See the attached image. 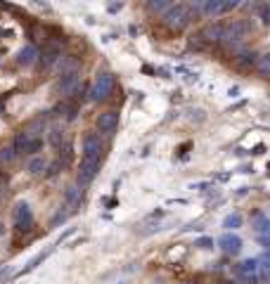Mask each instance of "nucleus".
<instances>
[{
	"label": "nucleus",
	"instance_id": "6",
	"mask_svg": "<svg viewBox=\"0 0 270 284\" xmlns=\"http://www.w3.org/2000/svg\"><path fill=\"white\" fill-rule=\"evenodd\" d=\"M97 171H100V159H88V156H83L81 161V171H79V185H88L95 176H97Z\"/></svg>",
	"mask_w": 270,
	"mask_h": 284
},
{
	"label": "nucleus",
	"instance_id": "7",
	"mask_svg": "<svg viewBox=\"0 0 270 284\" xmlns=\"http://www.w3.org/2000/svg\"><path fill=\"white\" fill-rule=\"evenodd\" d=\"M83 156H88V159H100L102 156V140L97 133H88V135L83 137Z\"/></svg>",
	"mask_w": 270,
	"mask_h": 284
},
{
	"label": "nucleus",
	"instance_id": "9",
	"mask_svg": "<svg viewBox=\"0 0 270 284\" xmlns=\"http://www.w3.org/2000/svg\"><path fill=\"white\" fill-rule=\"evenodd\" d=\"M240 2H218V0H209V2H202V7H199V12L209 14V17H216V14H223V12H230V10H235Z\"/></svg>",
	"mask_w": 270,
	"mask_h": 284
},
{
	"label": "nucleus",
	"instance_id": "5",
	"mask_svg": "<svg viewBox=\"0 0 270 284\" xmlns=\"http://www.w3.org/2000/svg\"><path fill=\"white\" fill-rule=\"evenodd\" d=\"M14 223L19 230H31L33 228V213H31V206L27 202H19L14 208Z\"/></svg>",
	"mask_w": 270,
	"mask_h": 284
},
{
	"label": "nucleus",
	"instance_id": "13",
	"mask_svg": "<svg viewBox=\"0 0 270 284\" xmlns=\"http://www.w3.org/2000/svg\"><path fill=\"white\" fill-rule=\"evenodd\" d=\"M59 69H62V76L64 74H71V71H79V64H81V59L76 57V54H69V57H59Z\"/></svg>",
	"mask_w": 270,
	"mask_h": 284
},
{
	"label": "nucleus",
	"instance_id": "17",
	"mask_svg": "<svg viewBox=\"0 0 270 284\" xmlns=\"http://www.w3.org/2000/svg\"><path fill=\"white\" fill-rule=\"evenodd\" d=\"M48 254H50V251H43V254H38V256L33 258V260H31V263H28V265H27V268H24L22 272H19V275H24V272H31L33 268H36V265H38V263H43V260L48 258Z\"/></svg>",
	"mask_w": 270,
	"mask_h": 284
},
{
	"label": "nucleus",
	"instance_id": "1",
	"mask_svg": "<svg viewBox=\"0 0 270 284\" xmlns=\"http://www.w3.org/2000/svg\"><path fill=\"white\" fill-rule=\"evenodd\" d=\"M111 90H114V76L111 74H100L97 81L93 83V88H90V93H88V100L90 102H105L111 95Z\"/></svg>",
	"mask_w": 270,
	"mask_h": 284
},
{
	"label": "nucleus",
	"instance_id": "20",
	"mask_svg": "<svg viewBox=\"0 0 270 284\" xmlns=\"http://www.w3.org/2000/svg\"><path fill=\"white\" fill-rule=\"evenodd\" d=\"M168 7H171V5H168V2H149L147 5V10L149 12H168Z\"/></svg>",
	"mask_w": 270,
	"mask_h": 284
},
{
	"label": "nucleus",
	"instance_id": "2",
	"mask_svg": "<svg viewBox=\"0 0 270 284\" xmlns=\"http://www.w3.org/2000/svg\"><path fill=\"white\" fill-rule=\"evenodd\" d=\"M246 33H249V24L244 19H232L230 24H223V41L230 45L242 43Z\"/></svg>",
	"mask_w": 270,
	"mask_h": 284
},
{
	"label": "nucleus",
	"instance_id": "18",
	"mask_svg": "<svg viewBox=\"0 0 270 284\" xmlns=\"http://www.w3.org/2000/svg\"><path fill=\"white\" fill-rule=\"evenodd\" d=\"M50 142H53L54 147L59 149V147H62V142H64V133H62L59 128H54V130H50Z\"/></svg>",
	"mask_w": 270,
	"mask_h": 284
},
{
	"label": "nucleus",
	"instance_id": "8",
	"mask_svg": "<svg viewBox=\"0 0 270 284\" xmlns=\"http://www.w3.org/2000/svg\"><path fill=\"white\" fill-rule=\"evenodd\" d=\"M79 85H81V76H79V71H71V74H64L62 78H59V85H57V90L59 95H74L79 90Z\"/></svg>",
	"mask_w": 270,
	"mask_h": 284
},
{
	"label": "nucleus",
	"instance_id": "26",
	"mask_svg": "<svg viewBox=\"0 0 270 284\" xmlns=\"http://www.w3.org/2000/svg\"><path fill=\"white\" fill-rule=\"evenodd\" d=\"M116 284H128V282H126V280H123V282H116Z\"/></svg>",
	"mask_w": 270,
	"mask_h": 284
},
{
	"label": "nucleus",
	"instance_id": "23",
	"mask_svg": "<svg viewBox=\"0 0 270 284\" xmlns=\"http://www.w3.org/2000/svg\"><path fill=\"white\" fill-rule=\"evenodd\" d=\"M242 272H244V275L256 272V260H244V263H242Z\"/></svg>",
	"mask_w": 270,
	"mask_h": 284
},
{
	"label": "nucleus",
	"instance_id": "27",
	"mask_svg": "<svg viewBox=\"0 0 270 284\" xmlns=\"http://www.w3.org/2000/svg\"><path fill=\"white\" fill-rule=\"evenodd\" d=\"M0 232H2V225H0Z\"/></svg>",
	"mask_w": 270,
	"mask_h": 284
},
{
	"label": "nucleus",
	"instance_id": "16",
	"mask_svg": "<svg viewBox=\"0 0 270 284\" xmlns=\"http://www.w3.org/2000/svg\"><path fill=\"white\" fill-rule=\"evenodd\" d=\"M43 168H45V159H43V156H33V159L28 161V171H31L33 176H36V173H41Z\"/></svg>",
	"mask_w": 270,
	"mask_h": 284
},
{
	"label": "nucleus",
	"instance_id": "12",
	"mask_svg": "<svg viewBox=\"0 0 270 284\" xmlns=\"http://www.w3.org/2000/svg\"><path fill=\"white\" fill-rule=\"evenodd\" d=\"M36 59H38V48H36V45H27V48H22V50H19V57H17V62H19L22 67L33 64Z\"/></svg>",
	"mask_w": 270,
	"mask_h": 284
},
{
	"label": "nucleus",
	"instance_id": "22",
	"mask_svg": "<svg viewBox=\"0 0 270 284\" xmlns=\"http://www.w3.org/2000/svg\"><path fill=\"white\" fill-rule=\"evenodd\" d=\"M79 194H81L79 187H69L67 189V204H76L79 202Z\"/></svg>",
	"mask_w": 270,
	"mask_h": 284
},
{
	"label": "nucleus",
	"instance_id": "4",
	"mask_svg": "<svg viewBox=\"0 0 270 284\" xmlns=\"http://www.w3.org/2000/svg\"><path fill=\"white\" fill-rule=\"evenodd\" d=\"M97 130L100 133H105V135H111L114 130H116V126H119V111H114V109H109V111H102L100 116H97Z\"/></svg>",
	"mask_w": 270,
	"mask_h": 284
},
{
	"label": "nucleus",
	"instance_id": "3",
	"mask_svg": "<svg viewBox=\"0 0 270 284\" xmlns=\"http://www.w3.org/2000/svg\"><path fill=\"white\" fill-rule=\"evenodd\" d=\"M163 19H166V24L171 28H185L192 22V17H189L185 5H171L168 12L163 14Z\"/></svg>",
	"mask_w": 270,
	"mask_h": 284
},
{
	"label": "nucleus",
	"instance_id": "11",
	"mask_svg": "<svg viewBox=\"0 0 270 284\" xmlns=\"http://www.w3.org/2000/svg\"><path fill=\"white\" fill-rule=\"evenodd\" d=\"M218 246L230 254V256H235V254H240V249H242V239L237 237V234H232V232H225L220 239H218Z\"/></svg>",
	"mask_w": 270,
	"mask_h": 284
},
{
	"label": "nucleus",
	"instance_id": "21",
	"mask_svg": "<svg viewBox=\"0 0 270 284\" xmlns=\"http://www.w3.org/2000/svg\"><path fill=\"white\" fill-rule=\"evenodd\" d=\"M268 54H261V59H258V74H261V76H263V78H266V76H268Z\"/></svg>",
	"mask_w": 270,
	"mask_h": 284
},
{
	"label": "nucleus",
	"instance_id": "19",
	"mask_svg": "<svg viewBox=\"0 0 270 284\" xmlns=\"http://www.w3.org/2000/svg\"><path fill=\"white\" fill-rule=\"evenodd\" d=\"M223 225H225V228H240V225H242V216H240V213H232V216L225 218Z\"/></svg>",
	"mask_w": 270,
	"mask_h": 284
},
{
	"label": "nucleus",
	"instance_id": "24",
	"mask_svg": "<svg viewBox=\"0 0 270 284\" xmlns=\"http://www.w3.org/2000/svg\"><path fill=\"white\" fill-rule=\"evenodd\" d=\"M261 22L268 24V7H266V5H261Z\"/></svg>",
	"mask_w": 270,
	"mask_h": 284
},
{
	"label": "nucleus",
	"instance_id": "14",
	"mask_svg": "<svg viewBox=\"0 0 270 284\" xmlns=\"http://www.w3.org/2000/svg\"><path fill=\"white\" fill-rule=\"evenodd\" d=\"M235 64L237 67H244V69H251L256 64V54L254 52H242L240 57H235Z\"/></svg>",
	"mask_w": 270,
	"mask_h": 284
},
{
	"label": "nucleus",
	"instance_id": "15",
	"mask_svg": "<svg viewBox=\"0 0 270 284\" xmlns=\"http://www.w3.org/2000/svg\"><path fill=\"white\" fill-rule=\"evenodd\" d=\"M14 156H17V152H14L12 145H7V147H0V163H12Z\"/></svg>",
	"mask_w": 270,
	"mask_h": 284
},
{
	"label": "nucleus",
	"instance_id": "25",
	"mask_svg": "<svg viewBox=\"0 0 270 284\" xmlns=\"http://www.w3.org/2000/svg\"><path fill=\"white\" fill-rule=\"evenodd\" d=\"M211 239H199V246H202V249H211Z\"/></svg>",
	"mask_w": 270,
	"mask_h": 284
},
{
	"label": "nucleus",
	"instance_id": "10",
	"mask_svg": "<svg viewBox=\"0 0 270 284\" xmlns=\"http://www.w3.org/2000/svg\"><path fill=\"white\" fill-rule=\"evenodd\" d=\"M41 57V67L43 69H53L57 62H59V57H62V48L57 45V43H50L45 50H43V54H38Z\"/></svg>",
	"mask_w": 270,
	"mask_h": 284
}]
</instances>
